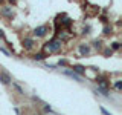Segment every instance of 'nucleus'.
Instances as JSON below:
<instances>
[{"label": "nucleus", "mask_w": 122, "mask_h": 115, "mask_svg": "<svg viewBox=\"0 0 122 115\" xmlns=\"http://www.w3.org/2000/svg\"><path fill=\"white\" fill-rule=\"evenodd\" d=\"M44 110H46V112H52V107L49 104H44Z\"/></svg>", "instance_id": "19"}, {"label": "nucleus", "mask_w": 122, "mask_h": 115, "mask_svg": "<svg viewBox=\"0 0 122 115\" xmlns=\"http://www.w3.org/2000/svg\"><path fill=\"white\" fill-rule=\"evenodd\" d=\"M102 32H104V35H112V34H113V28H112V26H105Z\"/></svg>", "instance_id": "13"}, {"label": "nucleus", "mask_w": 122, "mask_h": 115, "mask_svg": "<svg viewBox=\"0 0 122 115\" xmlns=\"http://www.w3.org/2000/svg\"><path fill=\"white\" fill-rule=\"evenodd\" d=\"M11 81H12L11 75L8 74L6 71H0V83H2L3 86H8V84H11Z\"/></svg>", "instance_id": "3"}, {"label": "nucleus", "mask_w": 122, "mask_h": 115, "mask_svg": "<svg viewBox=\"0 0 122 115\" xmlns=\"http://www.w3.org/2000/svg\"><path fill=\"white\" fill-rule=\"evenodd\" d=\"M34 45H35V40H34V38H29V37L25 38V40L21 41V46H23L25 49H32Z\"/></svg>", "instance_id": "5"}, {"label": "nucleus", "mask_w": 122, "mask_h": 115, "mask_svg": "<svg viewBox=\"0 0 122 115\" xmlns=\"http://www.w3.org/2000/svg\"><path fill=\"white\" fill-rule=\"evenodd\" d=\"M98 92H101L104 97H108L110 92H108V87H102V86H98Z\"/></svg>", "instance_id": "11"}, {"label": "nucleus", "mask_w": 122, "mask_h": 115, "mask_svg": "<svg viewBox=\"0 0 122 115\" xmlns=\"http://www.w3.org/2000/svg\"><path fill=\"white\" fill-rule=\"evenodd\" d=\"M121 87H122V81H121V80H117V81L114 83V89H116V91H121Z\"/></svg>", "instance_id": "17"}, {"label": "nucleus", "mask_w": 122, "mask_h": 115, "mask_svg": "<svg viewBox=\"0 0 122 115\" xmlns=\"http://www.w3.org/2000/svg\"><path fill=\"white\" fill-rule=\"evenodd\" d=\"M101 112H102V114H104V115H112V114H108V112H107V110L104 109V107H101Z\"/></svg>", "instance_id": "20"}, {"label": "nucleus", "mask_w": 122, "mask_h": 115, "mask_svg": "<svg viewBox=\"0 0 122 115\" xmlns=\"http://www.w3.org/2000/svg\"><path fill=\"white\" fill-rule=\"evenodd\" d=\"M11 83H12V87H14L15 91H17V94H18V95H25V91H23V89H21L20 86H18L17 83H14V81H11Z\"/></svg>", "instance_id": "12"}, {"label": "nucleus", "mask_w": 122, "mask_h": 115, "mask_svg": "<svg viewBox=\"0 0 122 115\" xmlns=\"http://www.w3.org/2000/svg\"><path fill=\"white\" fill-rule=\"evenodd\" d=\"M110 48H112V51H119V49H121V43H119V41H113Z\"/></svg>", "instance_id": "14"}, {"label": "nucleus", "mask_w": 122, "mask_h": 115, "mask_svg": "<svg viewBox=\"0 0 122 115\" xmlns=\"http://www.w3.org/2000/svg\"><path fill=\"white\" fill-rule=\"evenodd\" d=\"M0 14L2 15H6V17H12V9H11L9 6H5L0 9Z\"/></svg>", "instance_id": "10"}, {"label": "nucleus", "mask_w": 122, "mask_h": 115, "mask_svg": "<svg viewBox=\"0 0 122 115\" xmlns=\"http://www.w3.org/2000/svg\"><path fill=\"white\" fill-rule=\"evenodd\" d=\"M46 57H47V52L44 51V52H37V54H34V55H32V58H34V60L41 61V60H44Z\"/></svg>", "instance_id": "9"}, {"label": "nucleus", "mask_w": 122, "mask_h": 115, "mask_svg": "<svg viewBox=\"0 0 122 115\" xmlns=\"http://www.w3.org/2000/svg\"><path fill=\"white\" fill-rule=\"evenodd\" d=\"M64 74L66 75H69L70 78H73V80H76V81H82V78H81V75H78V74H75L73 71H69V69H64Z\"/></svg>", "instance_id": "7"}, {"label": "nucleus", "mask_w": 122, "mask_h": 115, "mask_svg": "<svg viewBox=\"0 0 122 115\" xmlns=\"http://www.w3.org/2000/svg\"><path fill=\"white\" fill-rule=\"evenodd\" d=\"M93 48L101 49V48H102V41H101V40H95V41H93Z\"/></svg>", "instance_id": "16"}, {"label": "nucleus", "mask_w": 122, "mask_h": 115, "mask_svg": "<svg viewBox=\"0 0 122 115\" xmlns=\"http://www.w3.org/2000/svg\"><path fill=\"white\" fill-rule=\"evenodd\" d=\"M112 54H113L112 48H105V49H104V52H102V55H104V57H110Z\"/></svg>", "instance_id": "15"}, {"label": "nucleus", "mask_w": 122, "mask_h": 115, "mask_svg": "<svg viewBox=\"0 0 122 115\" xmlns=\"http://www.w3.org/2000/svg\"><path fill=\"white\" fill-rule=\"evenodd\" d=\"M0 51H2L3 54H6V55H9V52H8V51H6V49H5V48H0Z\"/></svg>", "instance_id": "22"}, {"label": "nucleus", "mask_w": 122, "mask_h": 115, "mask_svg": "<svg viewBox=\"0 0 122 115\" xmlns=\"http://www.w3.org/2000/svg\"><path fill=\"white\" fill-rule=\"evenodd\" d=\"M47 32H49V26L47 25H41V26H38V28L34 29V35L35 37H44Z\"/></svg>", "instance_id": "2"}, {"label": "nucleus", "mask_w": 122, "mask_h": 115, "mask_svg": "<svg viewBox=\"0 0 122 115\" xmlns=\"http://www.w3.org/2000/svg\"><path fill=\"white\" fill-rule=\"evenodd\" d=\"M95 83H98V86H102V87H108L110 86V81L105 75H99L95 78Z\"/></svg>", "instance_id": "4"}, {"label": "nucleus", "mask_w": 122, "mask_h": 115, "mask_svg": "<svg viewBox=\"0 0 122 115\" xmlns=\"http://www.w3.org/2000/svg\"><path fill=\"white\" fill-rule=\"evenodd\" d=\"M44 51H49V52H56L61 49V41L56 40V38H52V40H49L47 43H44Z\"/></svg>", "instance_id": "1"}, {"label": "nucleus", "mask_w": 122, "mask_h": 115, "mask_svg": "<svg viewBox=\"0 0 122 115\" xmlns=\"http://www.w3.org/2000/svg\"><path fill=\"white\" fill-rule=\"evenodd\" d=\"M72 69H73V72L78 74V75H84V74H86V66H82V64H73Z\"/></svg>", "instance_id": "6"}, {"label": "nucleus", "mask_w": 122, "mask_h": 115, "mask_svg": "<svg viewBox=\"0 0 122 115\" xmlns=\"http://www.w3.org/2000/svg\"><path fill=\"white\" fill-rule=\"evenodd\" d=\"M0 38H3V40H5V38H6V37H5V32H3L2 29H0Z\"/></svg>", "instance_id": "21"}, {"label": "nucleus", "mask_w": 122, "mask_h": 115, "mask_svg": "<svg viewBox=\"0 0 122 115\" xmlns=\"http://www.w3.org/2000/svg\"><path fill=\"white\" fill-rule=\"evenodd\" d=\"M58 64H60V66H67V60H60Z\"/></svg>", "instance_id": "18"}, {"label": "nucleus", "mask_w": 122, "mask_h": 115, "mask_svg": "<svg viewBox=\"0 0 122 115\" xmlns=\"http://www.w3.org/2000/svg\"><path fill=\"white\" fill-rule=\"evenodd\" d=\"M89 52H90V46L89 45H79V54L81 55H89Z\"/></svg>", "instance_id": "8"}]
</instances>
